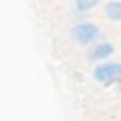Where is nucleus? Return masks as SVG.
<instances>
[{
    "mask_svg": "<svg viewBox=\"0 0 121 121\" xmlns=\"http://www.w3.org/2000/svg\"><path fill=\"white\" fill-rule=\"evenodd\" d=\"M94 79L98 83L111 85L121 79V62H102L94 68Z\"/></svg>",
    "mask_w": 121,
    "mask_h": 121,
    "instance_id": "nucleus-2",
    "label": "nucleus"
},
{
    "mask_svg": "<svg viewBox=\"0 0 121 121\" xmlns=\"http://www.w3.org/2000/svg\"><path fill=\"white\" fill-rule=\"evenodd\" d=\"M70 36L77 45H91L98 36H100V28L91 21H81L77 26H72L70 30Z\"/></svg>",
    "mask_w": 121,
    "mask_h": 121,
    "instance_id": "nucleus-1",
    "label": "nucleus"
},
{
    "mask_svg": "<svg viewBox=\"0 0 121 121\" xmlns=\"http://www.w3.org/2000/svg\"><path fill=\"white\" fill-rule=\"evenodd\" d=\"M104 13H106L108 19H113V21H121V0L106 2V4H104Z\"/></svg>",
    "mask_w": 121,
    "mask_h": 121,
    "instance_id": "nucleus-4",
    "label": "nucleus"
},
{
    "mask_svg": "<svg viewBox=\"0 0 121 121\" xmlns=\"http://www.w3.org/2000/svg\"><path fill=\"white\" fill-rule=\"evenodd\" d=\"M98 2L100 0H74V9L81 11V13H85V11H91Z\"/></svg>",
    "mask_w": 121,
    "mask_h": 121,
    "instance_id": "nucleus-5",
    "label": "nucleus"
},
{
    "mask_svg": "<svg viewBox=\"0 0 121 121\" xmlns=\"http://www.w3.org/2000/svg\"><path fill=\"white\" fill-rule=\"evenodd\" d=\"M113 53H115V47L111 43H98V45H94V47L87 49V60H91V62H104Z\"/></svg>",
    "mask_w": 121,
    "mask_h": 121,
    "instance_id": "nucleus-3",
    "label": "nucleus"
},
{
    "mask_svg": "<svg viewBox=\"0 0 121 121\" xmlns=\"http://www.w3.org/2000/svg\"><path fill=\"white\" fill-rule=\"evenodd\" d=\"M115 85H117V91H119V94H121V79H119V81H117V83H115Z\"/></svg>",
    "mask_w": 121,
    "mask_h": 121,
    "instance_id": "nucleus-6",
    "label": "nucleus"
}]
</instances>
